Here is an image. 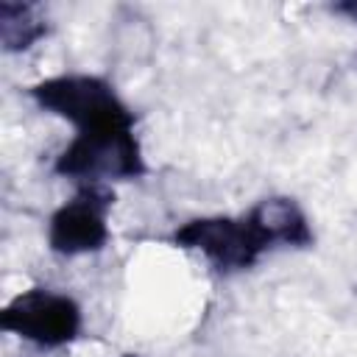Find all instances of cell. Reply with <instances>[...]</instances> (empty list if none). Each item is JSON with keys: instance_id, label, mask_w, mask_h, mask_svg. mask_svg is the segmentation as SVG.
<instances>
[{"instance_id": "cell-1", "label": "cell", "mask_w": 357, "mask_h": 357, "mask_svg": "<svg viewBox=\"0 0 357 357\" xmlns=\"http://www.w3.org/2000/svg\"><path fill=\"white\" fill-rule=\"evenodd\" d=\"M173 245L198 251L218 273H240L259 262V257L276 248L257 206L243 215H206L181 223L173 231Z\"/></svg>"}, {"instance_id": "cell-2", "label": "cell", "mask_w": 357, "mask_h": 357, "mask_svg": "<svg viewBox=\"0 0 357 357\" xmlns=\"http://www.w3.org/2000/svg\"><path fill=\"white\" fill-rule=\"evenodd\" d=\"M28 95L42 112L73 123L75 134L137 126L134 112L100 75H53L28 86Z\"/></svg>"}, {"instance_id": "cell-3", "label": "cell", "mask_w": 357, "mask_h": 357, "mask_svg": "<svg viewBox=\"0 0 357 357\" xmlns=\"http://www.w3.org/2000/svg\"><path fill=\"white\" fill-rule=\"evenodd\" d=\"M53 173L84 187L142 178L148 173V165L142 156V145L134 134V126H128L75 134L73 142L56 156Z\"/></svg>"}, {"instance_id": "cell-4", "label": "cell", "mask_w": 357, "mask_h": 357, "mask_svg": "<svg viewBox=\"0 0 357 357\" xmlns=\"http://www.w3.org/2000/svg\"><path fill=\"white\" fill-rule=\"evenodd\" d=\"M0 329L39 349H61L81 335L84 315L73 296L50 287H31L0 310Z\"/></svg>"}, {"instance_id": "cell-5", "label": "cell", "mask_w": 357, "mask_h": 357, "mask_svg": "<svg viewBox=\"0 0 357 357\" xmlns=\"http://www.w3.org/2000/svg\"><path fill=\"white\" fill-rule=\"evenodd\" d=\"M114 192L106 184H84L47 220V245L61 257L95 254L109 243Z\"/></svg>"}, {"instance_id": "cell-6", "label": "cell", "mask_w": 357, "mask_h": 357, "mask_svg": "<svg viewBox=\"0 0 357 357\" xmlns=\"http://www.w3.org/2000/svg\"><path fill=\"white\" fill-rule=\"evenodd\" d=\"M259 218L265 220L271 237L276 240V245H287V248H310L315 243L312 226L304 215V209L287 198V195H271L262 198L259 204H254Z\"/></svg>"}, {"instance_id": "cell-7", "label": "cell", "mask_w": 357, "mask_h": 357, "mask_svg": "<svg viewBox=\"0 0 357 357\" xmlns=\"http://www.w3.org/2000/svg\"><path fill=\"white\" fill-rule=\"evenodd\" d=\"M47 36V20L33 3H0V42L6 53H22Z\"/></svg>"}, {"instance_id": "cell-8", "label": "cell", "mask_w": 357, "mask_h": 357, "mask_svg": "<svg viewBox=\"0 0 357 357\" xmlns=\"http://www.w3.org/2000/svg\"><path fill=\"white\" fill-rule=\"evenodd\" d=\"M332 11H335V14H340V17H346L349 22H354V25H357V0L335 3V6H332Z\"/></svg>"}, {"instance_id": "cell-9", "label": "cell", "mask_w": 357, "mask_h": 357, "mask_svg": "<svg viewBox=\"0 0 357 357\" xmlns=\"http://www.w3.org/2000/svg\"><path fill=\"white\" fill-rule=\"evenodd\" d=\"M120 357H142V354H120Z\"/></svg>"}]
</instances>
